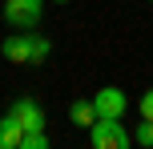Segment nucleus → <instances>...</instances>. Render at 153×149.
I'll use <instances>...</instances> for the list:
<instances>
[{
    "instance_id": "f03ea898",
    "label": "nucleus",
    "mask_w": 153,
    "mask_h": 149,
    "mask_svg": "<svg viewBox=\"0 0 153 149\" xmlns=\"http://www.w3.org/2000/svg\"><path fill=\"white\" fill-rule=\"evenodd\" d=\"M89 141L93 149H129V129L121 125V117H97L89 125Z\"/></svg>"
},
{
    "instance_id": "7ed1b4c3",
    "label": "nucleus",
    "mask_w": 153,
    "mask_h": 149,
    "mask_svg": "<svg viewBox=\"0 0 153 149\" xmlns=\"http://www.w3.org/2000/svg\"><path fill=\"white\" fill-rule=\"evenodd\" d=\"M45 16V0H4V24L12 28H32Z\"/></svg>"
},
{
    "instance_id": "423d86ee",
    "label": "nucleus",
    "mask_w": 153,
    "mask_h": 149,
    "mask_svg": "<svg viewBox=\"0 0 153 149\" xmlns=\"http://www.w3.org/2000/svg\"><path fill=\"white\" fill-rule=\"evenodd\" d=\"M69 121L76 129H89L93 121H97V109H93V97H76V101L69 105Z\"/></svg>"
},
{
    "instance_id": "1a4fd4ad",
    "label": "nucleus",
    "mask_w": 153,
    "mask_h": 149,
    "mask_svg": "<svg viewBox=\"0 0 153 149\" xmlns=\"http://www.w3.org/2000/svg\"><path fill=\"white\" fill-rule=\"evenodd\" d=\"M20 149H48L45 129H28V133H24V141H20Z\"/></svg>"
},
{
    "instance_id": "20e7f679",
    "label": "nucleus",
    "mask_w": 153,
    "mask_h": 149,
    "mask_svg": "<svg viewBox=\"0 0 153 149\" xmlns=\"http://www.w3.org/2000/svg\"><path fill=\"white\" fill-rule=\"evenodd\" d=\"M93 109H97V117H125V113H129V97H125L121 89L105 85L93 97Z\"/></svg>"
},
{
    "instance_id": "0eeeda50",
    "label": "nucleus",
    "mask_w": 153,
    "mask_h": 149,
    "mask_svg": "<svg viewBox=\"0 0 153 149\" xmlns=\"http://www.w3.org/2000/svg\"><path fill=\"white\" fill-rule=\"evenodd\" d=\"M20 141H24V129L16 125L12 113H4L0 117V149H20Z\"/></svg>"
},
{
    "instance_id": "9d476101",
    "label": "nucleus",
    "mask_w": 153,
    "mask_h": 149,
    "mask_svg": "<svg viewBox=\"0 0 153 149\" xmlns=\"http://www.w3.org/2000/svg\"><path fill=\"white\" fill-rule=\"evenodd\" d=\"M137 109H141V117H149V121H153V89H145V93H141Z\"/></svg>"
},
{
    "instance_id": "6e6552de",
    "label": "nucleus",
    "mask_w": 153,
    "mask_h": 149,
    "mask_svg": "<svg viewBox=\"0 0 153 149\" xmlns=\"http://www.w3.org/2000/svg\"><path fill=\"white\" fill-rule=\"evenodd\" d=\"M133 141H137L141 149H153V121L149 117H141V125L133 129Z\"/></svg>"
},
{
    "instance_id": "9b49d317",
    "label": "nucleus",
    "mask_w": 153,
    "mask_h": 149,
    "mask_svg": "<svg viewBox=\"0 0 153 149\" xmlns=\"http://www.w3.org/2000/svg\"><path fill=\"white\" fill-rule=\"evenodd\" d=\"M56 4H69V0H56Z\"/></svg>"
},
{
    "instance_id": "f8f14e48",
    "label": "nucleus",
    "mask_w": 153,
    "mask_h": 149,
    "mask_svg": "<svg viewBox=\"0 0 153 149\" xmlns=\"http://www.w3.org/2000/svg\"><path fill=\"white\" fill-rule=\"evenodd\" d=\"M149 4H153V0H149Z\"/></svg>"
},
{
    "instance_id": "f257e3e1",
    "label": "nucleus",
    "mask_w": 153,
    "mask_h": 149,
    "mask_svg": "<svg viewBox=\"0 0 153 149\" xmlns=\"http://www.w3.org/2000/svg\"><path fill=\"white\" fill-rule=\"evenodd\" d=\"M48 53H53L48 36H40V32H32V28H12L0 40V56L12 61V64H45Z\"/></svg>"
},
{
    "instance_id": "39448f33",
    "label": "nucleus",
    "mask_w": 153,
    "mask_h": 149,
    "mask_svg": "<svg viewBox=\"0 0 153 149\" xmlns=\"http://www.w3.org/2000/svg\"><path fill=\"white\" fill-rule=\"evenodd\" d=\"M16 117V125L28 133V129H45V109H40L32 97H20V101H12V109H8Z\"/></svg>"
}]
</instances>
